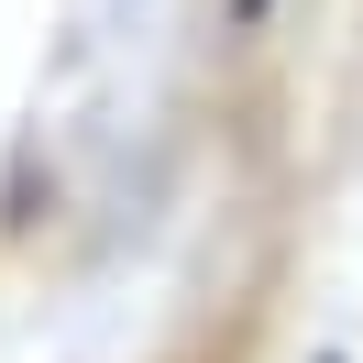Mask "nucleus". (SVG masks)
I'll list each match as a JSON object with an SVG mask.
<instances>
[{
	"mask_svg": "<svg viewBox=\"0 0 363 363\" xmlns=\"http://www.w3.org/2000/svg\"><path fill=\"white\" fill-rule=\"evenodd\" d=\"M231 11H264V0H231Z\"/></svg>",
	"mask_w": 363,
	"mask_h": 363,
	"instance_id": "f257e3e1",
	"label": "nucleus"
}]
</instances>
